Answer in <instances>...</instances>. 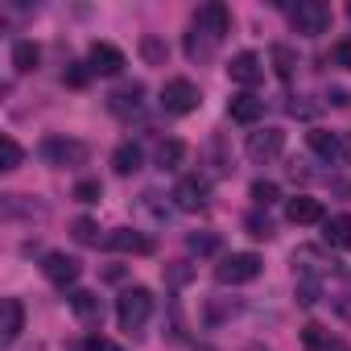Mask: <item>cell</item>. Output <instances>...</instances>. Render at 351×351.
Returning <instances> with one entry per match:
<instances>
[{
    "instance_id": "obj_37",
    "label": "cell",
    "mask_w": 351,
    "mask_h": 351,
    "mask_svg": "<svg viewBox=\"0 0 351 351\" xmlns=\"http://www.w3.org/2000/svg\"><path fill=\"white\" fill-rule=\"evenodd\" d=\"M87 351H120V347H116L112 339H104V335H91V339H87Z\"/></svg>"
},
{
    "instance_id": "obj_5",
    "label": "cell",
    "mask_w": 351,
    "mask_h": 351,
    "mask_svg": "<svg viewBox=\"0 0 351 351\" xmlns=\"http://www.w3.org/2000/svg\"><path fill=\"white\" fill-rule=\"evenodd\" d=\"M199 104H203V95H199V87H195L191 79H169V83L161 87V108H165L169 116H191Z\"/></svg>"
},
{
    "instance_id": "obj_22",
    "label": "cell",
    "mask_w": 351,
    "mask_h": 351,
    "mask_svg": "<svg viewBox=\"0 0 351 351\" xmlns=\"http://www.w3.org/2000/svg\"><path fill=\"white\" fill-rule=\"evenodd\" d=\"M42 62V50H38V42H29V38H21V42H13V71H21V75H29L34 66Z\"/></svg>"
},
{
    "instance_id": "obj_23",
    "label": "cell",
    "mask_w": 351,
    "mask_h": 351,
    "mask_svg": "<svg viewBox=\"0 0 351 351\" xmlns=\"http://www.w3.org/2000/svg\"><path fill=\"white\" fill-rule=\"evenodd\" d=\"M182 161H186V145H182L178 136H169V141L157 145V165H161V169H178Z\"/></svg>"
},
{
    "instance_id": "obj_34",
    "label": "cell",
    "mask_w": 351,
    "mask_h": 351,
    "mask_svg": "<svg viewBox=\"0 0 351 351\" xmlns=\"http://www.w3.org/2000/svg\"><path fill=\"white\" fill-rule=\"evenodd\" d=\"M248 236H252V240H269V236H273L269 219H261V215H248Z\"/></svg>"
},
{
    "instance_id": "obj_13",
    "label": "cell",
    "mask_w": 351,
    "mask_h": 351,
    "mask_svg": "<svg viewBox=\"0 0 351 351\" xmlns=\"http://www.w3.org/2000/svg\"><path fill=\"white\" fill-rule=\"evenodd\" d=\"M108 248H112V252H132V256H149V252H153V240H149L145 232H136V228H116V232L108 236Z\"/></svg>"
},
{
    "instance_id": "obj_16",
    "label": "cell",
    "mask_w": 351,
    "mask_h": 351,
    "mask_svg": "<svg viewBox=\"0 0 351 351\" xmlns=\"http://www.w3.org/2000/svg\"><path fill=\"white\" fill-rule=\"evenodd\" d=\"M21 330H25V306H21V298H5V326H0V343L13 347L21 339Z\"/></svg>"
},
{
    "instance_id": "obj_4",
    "label": "cell",
    "mask_w": 351,
    "mask_h": 351,
    "mask_svg": "<svg viewBox=\"0 0 351 351\" xmlns=\"http://www.w3.org/2000/svg\"><path fill=\"white\" fill-rule=\"evenodd\" d=\"M289 21L302 38H318L330 29V9L322 5V0H298V5L289 9Z\"/></svg>"
},
{
    "instance_id": "obj_8",
    "label": "cell",
    "mask_w": 351,
    "mask_h": 351,
    "mask_svg": "<svg viewBox=\"0 0 351 351\" xmlns=\"http://www.w3.org/2000/svg\"><path fill=\"white\" fill-rule=\"evenodd\" d=\"M248 157L256 161V165H269L273 157H281V149H285V132L281 128H256L252 136H248Z\"/></svg>"
},
{
    "instance_id": "obj_9",
    "label": "cell",
    "mask_w": 351,
    "mask_h": 351,
    "mask_svg": "<svg viewBox=\"0 0 351 351\" xmlns=\"http://www.w3.org/2000/svg\"><path fill=\"white\" fill-rule=\"evenodd\" d=\"M228 79H232V83H240V87H256V83L265 79V62H261V54L240 50V54L228 62Z\"/></svg>"
},
{
    "instance_id": "obj_26",
    "label": "cell",
    "mask_w": 351,
    "mask_h": 351,
    "mask_svg": "<svg viewBox=\"0 0 351 351\" xmlns=\"http://www.w3.org/2000/svg\"><path fill=\"white\" fill-rule=\"evenodd\" d=\"M186 252L191 256H215L219 252V236L215 232H191L186 236Z\"/></svg>"
},
{
    "instance_id": "obj_11",
    "label": "cell",
    "mask_w": 351,
    "mask_h": 351,
    "mask_svg": "<svg viewBox=\"0 0 351 351\" xmlns=\"http://www.w3.org/2000/svg\"><path fill=\"white\" fill-rule=\"evenodd\" d=\"M195 25L203 29V34H211L215 42L232 29V9L228 5H219V0H211V5H203L199 9V17H195Z\"/></svg>"
},
{
    "instance_id": "obj_18",
    "label": "cell",
    "mask_w": 351,
    "mask_h": 351,
    "mask_svg": "<svg viewBox=\"0 0 351 351\" xmlns=\"http://www.w3.org/2000/svg\"><path fill=\"white\" fill-rule=\"evenodd\" d=\"M322 240L330 248H347L351 244V215H326L322 219Z\"/></svg>"
},
{
    "instance_id": "obj_30",
    "label": "cell",
    "mask_w": 351,
    "mask_h": 351,
    "mask_svg": "<svg viewBox=\"0 0 351 351\" xmlns=\"http://www.w3.org/2000/svg\"><path fill=\"white\" fill-rule=\"evenodd\" d=\"M318 298H322V277H298V302L318 306Z\"/></svg>"
},
{
    "instance_id": "obj_15",
    "label": "cell",
    "mask_w": 351,
    "mask_h": 351,
    "mask_svg": "<svg viewBox=\"0 0 351 351\" xmlns=\"http://www.w3.org/2000/svg\"><path fill=\"white\" fill-rule=\"evenodd\" d=\"M66 302H71L75 318H79V322H87V326L104 318V306H99V293H95V289H71V298H66Z\"/></svg>"
},
{
    "instance_id": "obj_24",
    "label": "cell",
    "mask_w": 351,
    "mask_h": 351,
    "mask_svg": "<svg viewBox=\"0 0 351 351\" xmlns=\"http://www.w3.org/2000/svg\"><path fill=\"white\" fill-rule=\"evenodd\" d=\"M215 54V38L211 34H203L199 25L186 34V58H195V62H203V58H211Z\"/></svg>"
},
{
    "instance_id": "obj_1",
    "label": "cell",
    "mask_w": 351,
    "mask_h": 351,
    "mask_svg": "<svg viewBox=\"0 0 351 351\" xmlns=\"http://www.w3.org/2000/svg\"><path fill=\"white\" fill-rule=\"evenodd\" d=\"M149 314H153V293L145 285H132V289H124L116 298V322H120V330H128V335L145 330Z\"/></svg>"
},
{
    "instance_id": "obj_14",
    "label": "cell",
    "mask_w": 351,
    "mask_h": 351,
    "mask_svg": "<svg viewBox=\"0 0 351 351\" xmlns=\"http://www.w3.org/2000/svg\"><path fill=\"white\" fill-rule=\"evenodd\" d=\"M228 116H232L236 124H256V120L265 116V99L252 95V91H240V95L228 99Z\"/></svg>"
},
{
    "instance_id": "obj_38",
    "label": "cell",
    "mask_w": 351,
    "mask_h": 351,
    "mask_svg": "<svg viewBox=\"0 0 351 351\" xmlns=\"http://www.w3.org/2000/svg\"><path fill=\"white\" fill-rule=\"evenodd\" d=\"M169 281H173V285H186V281H191V269H186V261H178V265L169 269Z\"/></svg>"
},
{
    "instance_id": "obj_28",
    "label": "cell",
    "mask_w": 351,
    "mask_h": 351,
    "mask_svg": "<svg viewBox=\"0 0 351 351\" xmlns=\"http://www.w3.org/2000/svg\"><path fill=\"white\" fill-rule=\"evenodd\" d=\"M21 157H25V153H21V145H17L13 136H0V169H5V173H9V169H17V165H21Z\"/></svg>"
},
{
    "instance_id": "obj_20",
    "label": "cell",
    "mask_w": 351,
    "mask_h": 351,
    "mask_svg": "<svg viewBox=\"0 0 351 351\" xmlns=\"http://www.w3.org/2000/svg\"><path fill=\"white\" fill-rule=\"evenodd\" d=\"M306 141H310V149H314L322 161H335V157L343 153V141H339L335 132H326V128H310V132H306Z\"/></svg>"
},
{
    "instance_id": "obj_6",
    "label": "cell",
    "mask_w": 351,
    "mask_h": 351,
    "mask_svg": "<svg viewBox=\"0 0 351 351\" xmlns=\"http://www.w3.org/2000/svg\"><path fill=\"white\" fill-rule=\"evenodd\" d=\"M169 199H173V207L186 211V215H203L211 207V186H207V178H182L178 186H173Z\"/></svg>"
},
{
    "instance_id": "obj_27",
    "label": "cell",
    "mask_w": 351,
    "mask_h": 351,
    "mask_svg": "<svg viewBox=\"0 0 351 351\" xmlns=\"http://www.w3.org/2000/svg\"><path fill=\"white\" fill-rule=\"evenodd\" d=\"M302 339H306V347L310 351H335V339L326 335V326H318V322H310L306 330H302Z\"/></svg>"
},
{
    "instance_id": "obj_3",
    "label": "cell",
    "mask_w": 351,
    "mask_h": 351,
    "mask_svg": "<svg viewBox=\"0 0 351 351\" xmlns=\"http://www.w3.org/2000/svg\"><path fill=\"white\" fill-rule=\"evenodd\" d=\"M261 256L256 252H232V256H223L219 265H215V281L219 285H248V281H256L261 277Z\"/></svg>"
},
{
    "instance_id": "obj_10",
    "label": "cell",
    "mask_w": 351,
    "mask_h": 351,
    "mask_svg": "<svg viewBox=\"0 0 351 351\" xmlns=\"http://www.w3.org/2000/svg\"><path fill=\"white\" fill-rule=\"evenodd\" d=\"M87 71L91 75H120L124 71V50L112 46V42H95L91 54H87Z\"/></svg>"
},
{
    "instance_id": "obj_31",
    "label": "cell",
    "mask_w": 351,
    "mask_h": 351,
    "mask_svg": "<svg viewBox=\"0 0 351 351\" xmlns=\"http://www.w3.org/2000/svg\"><path fill=\"white\" fill-rule=\"evenodd\" d=\"M273 66H277V75H281V79H293V71H298L293 50H289V46H273Z\"/></svg>"
},
{
    "instance_id": "obj_19",
    "label": "cell",
    "mask_w": 351,
    "mask_h": 351,
    "mask_svg": "<svg viewBox=\"0 0 351 351\" xmlns=\"http://www.w3.org/2000/svg\"><path fill=\"white\" fill-rule=\"evenodd\" d=\"M141 145H132V141H124V145H116V153H112V169L120 173V178H128V173H136L141 169Z\"/></svg>"
},
{
    "instance_id": "obj_40",
    "label": "cell",
    "mask_w": 351,
    "mask_h": 351,
    "mask_svg": "<svg viewBox=\"0 0 351 351\" xmlns=\"http://www.w3.org/2000/svg\"><path fill=\"white\" fill-rule=\"evenodd\" d=\"M347 17H351V5H347Z\"/></svg>"
},
{
    "instance_id": "obj_29",
    "label": "cell",
    "mask_w": 351,
    "mask_h": 351,
    "mask_svg": "<svg viewBox=\"0 0 351 351\" xmlns=\"http://www.w3.org/2000/svg\"><path fill=\"white\" fill-rule=\"evenodd\" d=\"M248 195H252V203H256V207H273V203L281 199V191H277V182H265V178H256Z\"/></svg>"
},
{
    "instance_id": "obj_17",
    "label": "cell",
    "mask_w": 351,
    "mask_h": 351,
    "mask_svg": "<svg viewBox=\"0 0 351 351\" xmlns=\"http://www.w3.org/2000/svg\"><path fill=\"white\" fill-rule=\"evenodd\" d=\"M285 215H289V223H322V219H326V215H322V203L310 199V195L289 199V203H285Z\"/></svg>"
},
{
    "instance_id": "obj_33",
    "label": "cell",
    "mask_w": 351,
    "mask_h": 351,
    "mask_svg": "<svg viewBox=\"0 0 351 351\" xmlns=\"http://www.w3.org/2000/svg\"><path fill=\"white\" fill-rule=\"evenodd\" d=\"M75 199L79 203H99L104 199V186L95 178H83V182H75Z\"/></svg>"
},
{
    "instance_id": "obj_21",
    "label": "cell",
    "mask_w": 351,
    "mask_h": 351,
    "mask_svg": "<svg viewBox=\"0 0 351 351\" xmlns=\"http://www.w3.org/2000/svg\"><path fill=\"white\" fill-rule=\"evenodd\" d=\"M136 215H141V219H149V223H165V219H169V203H165L161 195L145 191V195L136 199Z\"/></svg>"
},
{
    "instance_id": "obj_12",
    "label": "cell",
    "mask_w": 351,
    "mask_h": 351,
    "mask_svg": "<svg viewBox=\"0 0 351 351\" xmlns=\"http://www.w3.org/2000/svg\"><path fill=\"white\" fill-rule=\"evenodd\" d=\"M108 108L116 112V116H141V108H145V87L141 83H124V87H116L112 95H108Z\"/></svg>"
},
{
    "instance_id": "obj_35",
    "label": "cell",
    "mask_w": 351,
    "mask_h": 351,
    "mask_svg": "<svg viewBox=\"0 0 351 351\" xmlns=\"http://www.w3.org/2000/svg\"><path fill=\"white\" fill-rule=\"evenodd\" d=\"M335 66H343V71H351V38H343V42H335Z\"/></svg>"
},
{
    "instance_id": "obj_25",
    "label": "cell",
    "mask_w": 351,
    "mask_h": 351,
    "mask_svg": "<svg viewBox=\"0 0 351 351\" xmlns=\"http://www.w3.org/2000/svg\"><path fill=\"white\" fill-rule=\"evenodd\" d=\"M17 215L34 219V215H46V207L42 203H25V195H5V219H17Z\"/></svg>"
},
{
    "instance_id": "obj_32",
    "label": "cell",
    "mask_w": 351,
    "mask_h": 351,
    "mask_svg": "<svg viewBox=\"0 0 351 351\" xmlns=\"http://www.w3.org/2000/svg\"><path fill=\"white\" fill-rule=\"evenodd\" d=\"M71 236H75L79 244H99V228H95V219H75V223H71Z\"/></svg>"
},
{
    "instance_id": "obj_39",
    "label": "cell",
    "mask_w": 351,
    "mask_h": 351,
    "mask_svg": "<svg viewBox=\"0 0 351 351\" xmlns=\"http://www.w3.org/2000/svg\"><path fill=\"white\" fill-rule=\"evenodd\" d=\"M343 157H347V161H351V132H347V136H343Z\"/></svg>"
},
{
    "instance_id": "obj_36",
    "label": "cell",
    "mask_w": 351,
    "mask_h": 351,
    "mask_svg": "<svg viewBox=\"0 0 351 351\" xmlns=\"http://www.w3.org/2000/svg\"><path fill=\"white\" fill-rule=\"evenodd\" d=\"M87 75H91V71H83V62H71V71H66L62 79H66L71 87H83V83H87Z\"/></svg>"
},
{
    "instance_id": "obj_7",
    "label": "cell",
    "mask_w": 351,
    "mask_h": 351,
    "mask_svg": "<svg viewBox=\"0 0 351 351\" xmlns=\"http://www.w3.org/2000/svg\"><path fill=\"white\" fill-rule=\"evenodd\" d=\"M42 273H46L50 285L66 289V285H75V281L83 277V265H79L75 256H66V252H46V256H42Z\"/></svg>"
},
{
    "instance_id": "obj_2",
    "label": "cell",
    "mask_w": 351,
    "mask_h": 351,
    "mask_svg": "<svg viewBox=\"0 0 351 351\" xmlns=\"http://www.w3.org/2000/svg\"><path fill=\"white\" fill-rule=\"evenodd\" d=\"M38 153H42V161L54 165V169H75V165H87L91 145H87V141H75V136H46Z\"/></svg>"
}]
</instances>
